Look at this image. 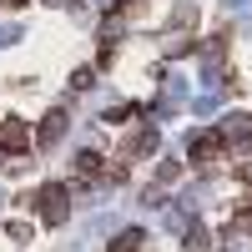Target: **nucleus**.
I'll return each instance as SVG.
<instances>
[{
  "label": "nucleus",
  "instance_id": "3",
  "mask_svg": "<svg viewBox=\"0 0 252 252\" xmlns=\"http://www.w3.org/2000/svg\"><path fill=\"white\" fill-rule=\"evenodd\" d=\"M146 152H157V131L152 126H141L136 136H126V146H121V157L131 161V157H146Z\"/></svg>",
  "mask_w": 252,
  "mask_h": 252
},
{
  "label": "nucleus",
  "instance_id": "5",
  "mask_svg": "<svg viewBox=\"0 0 252 252\" xmlns=\"http://www.w3.org/2000/svg\"><path fill=\"white\" fill-rule=\"evenodd\" d=\"M192 157H197V161H217V157H222V131L197 136V141H192Z\"/></svg>",
  "mask_w": 252,
  "mask_h": 252
},
{
  "label": "nucleus",
  "instance_id": "10",
  "mask_svg": "<svg viewBox=\"0 0 252 252\" xmlns=\"http://www.w3.org/2000/svg\"><path fill=\"white\" fill-rule=\"evenodd\" d=\"M91 81H96V71H76V76H71V86H76V91H91Z\"/></svg>",
  "mask_w": 252,
  "mask_h": 252
},
{
  "label": "nucleus",
  "instance_id": "7",
  "mask_svg": "<svg viewBox=\"0 0 252 252\" xmlns=\"http://www.w3.org/2000/svg\"><path fill=\"white\" fill-rule=\"evenodd\" d=\"M182 247H187V252H202V247H207V232H202V227H197V222H192V227H187V242H182Z\"/></svg>",
  "mask_w": 252,
  "mask_h": 252
},
{
  "label": "nucleus",
  "instance_id": "4",
  "mask_svg": "<svg viewBox=\"0 0 252 252\" xmlns=\"http://www.w3.org/2000/svg\"><path fill=\"white\" fill-rule=\"evenodd\" d=\"M61 136H66V111H51L46 121H40V131H35V141H40V146H56Z\"/></svg>",
  "mask_w": 252,
  "mask_h": 252
},
{
  "label": "nucleus",
  "instance_id": "9",
  "mask_svg": "<svg viewBox=\"0 0 252 252\" xmlns=\"http://www.w3.org/2000/svg\"><path fill=\"white\" fill-rule=\"evenodd\" d=\"M5 232H10L15 242H31V222H5Z\"/></svg>",
  "mask_w": 252,
  "mask_h": 252
},
{
  "label": "nucleus",
  "instance_id": "11",
  "mask_svg": "<svg viewBox=\"0 0 252 252\" xmlns=\"http://www.w3.org/2000/svg\"><path fill=\"white\" fill-rule=\"evenodd\" d=\"M0 46H20V26H0Z\"/></svg>",
  "mask_w": 252,
  "mask_h": 252
},
{
  "label": "nucleus",
  "instance_id": "6",
  "mask_svg": "<svg viewBox=\"0 0 252 252\" xmlns=\"http://www.w3.org/2000/svg\"><path fill=\"white\" fill-rule=\"evenodd\" d=\"M141 242H146V232H141V227H126V232H116L111 252H141Z\"/></svg>",
  "mask_w": 252,
  "mask_h": 252
},
{
  "label": "nucleus",
  "instance_id": "2",
  "mask_svg": "<svg viewBox=\"0 0 252 252\" xmlns=\"http://www.w3.org/2000/svg\"><path fill=\"white\" fill-rule=\"evenodd\" d=\"M20 152H31V126L20 116H5L0 121V157H20Z\"/></svg>",
  "mask_w": 252,
  "mask_h": 252
},
{
  "label": "nucleus",
  "instance_id": "1",
  "mask_svg": "<svg viewBox=\"0 0 252 252\" xmlns=\"http://www.w3.org/2000/svg\"><path fill=\"white\" fill-rule=\"evenodd\" d=\"M66 197H71V187H61V182H56V187H40V192H35V197H26V202H35V207H40V217L56 227V222H66V212H71Z\"/></svg>",
  "mask_w": 252,
  "mask_h": 252
},
{
  "label": "nucleus",
  "instance_id": "8",
  "mask_svg": "<svg viewBox=\"0 0 252 252\" xmlns=\"http://www.w3.org/2000/svg\"><path fill=\"white\" fill-rule=\"evenodd\" d=\"M76 166H81L86 177H96V172H101V157H96V152H81V157H76Z\"/></svg>",
  "mask_w": 252,
  "mask_h": 252
},
{
  "label": "nucleus",
  "instance_id": "14",
  "mask_svg": "<svg viewBox=\"0 0 252 252\" xmlns=\"http://www.w3.org/2000/svg\"><path fill=\"white\" fill-rule=\"evenodd\" d=\"M101 5H111V0H101Z\"/></svg>",
  "mask_w": 252,
  "mask_h": 252
},
{
  "label": "nucleus",
  "instance_id": "13",
  "mask_svg": "<svg viewBox=\"0 0 252 252\" xmlns=\"http://www.w3.org/2000/svg\"><path fill=\"white\" fill-rule=\"evenodd\" d=\"M0 5H26V0H0Z\"/></svg>",
  "mask_w": 252,
  "mask_h": 252
},
{
  "label": "nucleus",
  "instance_id": "15",
  "mask_svg": "<svg viewBox=\"0 0 252 252\" xmlns=\"http://www.w3.org/2000/svg\"><path fill=\"white\" fill-rule=\"evenodd\" d=\"M0 202H5V192H0Z\"/></svg>",
  "mask_w": 252,
  "mask_h": 252
},
{
  "label": "nucleus",
  "instance_id": "12",
  "mask_svg": "<svg viewBox=\"0 0 252 252\" xmlns=\"http://www.w3.org/2000/svg\"><path fill=\"white\" fill-rule=\"evenodd\" d=\"M46 5H61V10H76V0H46Z\"/></svg>",
  "mask_w": 252,
  "mask_h": 252
}]
</instances>
